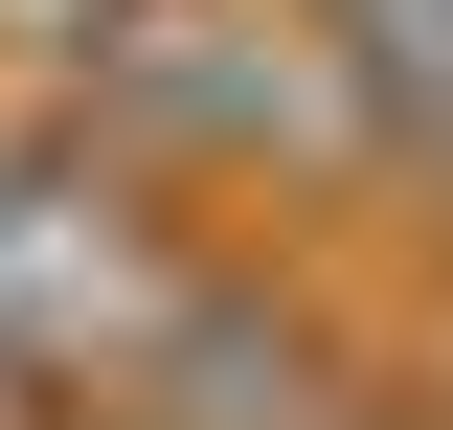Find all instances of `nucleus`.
I'll list each match as a JSON object with an SVG mask.
<instances>
[{
  "mask_svg": "<svg viewBox=\"0 0 453 430\" xmlns=\"http://www.w3.org/2000/svg\"><path fill=\"white\" fill-rule=\"evenodd\" d=\"M23 46H46L68 136H113V159L159 181V204H204V227H250V204H386L363 91L318 68L295 0H46Z\"/></svg>",
  "mask_w": 453,
  "mask_h": 430,
  "instance_id": "1",
  "label": "nucleus"
},
{
  "mask_svg": "<svg viewBox=\"0 0 453 430\" xmlns=\"http://www.w3.org/2000/svg\"><path fill=\"white\" fill-rule=\"evenodd\" d=\"M363 408H386V340L295 227H204L159 318L91 363V430H363Z\"/></svg>",
  "mask_w": 453,
  "mask_h": 430,
  "instance_id": "2",
  "label": "nucleus"
},
{
  "mask_svg": "<svg viewBox=\"0 0 453 430\" xmlns=\"http://www.w3.org/2000/svg\"><path fill=\"white\" fill-rule=\"evenodd\" d=\"M318 68L363 91V159H386L408 227H453V0H295Z\"/></svg>",
  "mask_w": 453,
  "mask_h": 430,
  "instance_id": "4",
  "label": "nucleus"
},
{
  "mask_svg": "<svg viewBox=\"0 0 453 430\" xmlns=\"http://www.w3.org/2000/svg\"><path fill=\"white\" fill-rule=\"evenodd\" d=\"M363 430H431V408H408V385H386V408H363Z\"/></svg>",
  "mask_w": 453,
  "mask_h": 430,
  "instance_id": "5",
  "label": "nucleus"
},
{
  "mask_svg": "<svg viewBox=\"0 0 453 430\" xmlns=\"http://www.w3.org/2000/svg\"><path fill=\"white\" fill-rule=\"evenodd\" d=\"M181 250H204V204H159V181L113 159V136H68V113H0V430L91 408V363L159 318Z\"/></svg>",
  "mask_w": 453,
  "mask_h": 430,
  "instance_id": "3",
  "label": "nucleus"
}]
</instances>
